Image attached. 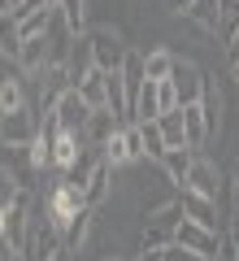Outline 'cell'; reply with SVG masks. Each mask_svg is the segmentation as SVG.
Segmentation results:
<instances>
[{"label":"cell","instance_id":"obj_3","mask_svg":"<svg viewBox=\"0 0 239 261\" xmlns=\"http://www.w3.org/2000/svg\"><path fill=\"white\" fill-rule=\"evenodd\" d=\"M87 39H92V53H96V70H109V74H118L122 65H126L130 48L122 44V35L113 27H96L87 31Z\"/></svg>","mask_w":239,"mask_h":261},{"label":"cell","instance_id":"obj_40","mask_svg":"<svg viewBox=\"0 0 239 261\" xmlns=\"http://www.w3.org/2000/svg\"><path fill=\"white\" fill-rule=\"evenodd\" d=\"M226 261H235V257H226Z\"/></svg>","mask_w":239,"mask_h":261},{"label":"cell","instance_id":"obj_36","mask_svg":"<svg viewBox=\"0 0 239 261\" xmlns=\"http://www.w3.org/2000/svg\"><path fill=\"white\" fill-rule=\"evenodd\" d=\"M104 261H130V257H104Z\"/></svg>","mask_w":239,"mask_h":261},{"label":"cell","instance_id":"obj_35","mask_svg":"<svg viewBox=\"0 0 239 261\" xmlns=\"http://www.w3.org/2000/svg\"><path fill=\"white\" fill-rule=\"evenodd\" d=\"M48 5H52V9H61V5H65V0H48Z\"/></svg>","mask_w":239,"mask_h":261},{"label":"cell","instance_id":"obj_12","mask_svg":"<svg viewBox=\"0 0 239 261\" xmlns=\"http://www.w3.org/2000/svg\"><path fill=\"white\" fill-rule=\"evenodd\" d=\"M178 200H183V214H187V222L218 231V200H209V196H196V192H183Z\"/></svg>","mask_w":239,"mask_h":261},{"label":"cell","instance_id":"obj_25","mask_svg":"<svg viewBox=\"0 0 239 261\" xmlns=\"http://www.w3.org/2000/svg\"><path fill=\"white\" fill-rule=\"evenodd\" d=\"M156 126H161V135H166V144H170V148H187L183 109H174V113H161V118H156Z\"/></svg>","mask_w":239,"mask_h":261},{"label":"cell","instance_id":"obj_10","mask_svg":"<svg viewBox=\"0 0 239 261\" xmlns=\"http://www.w3.org/2000/svg\"><path fill=\"white\" fill-rule=\"evenodd\" d=\"M122 126H126V122H122L113 109H96V113H92V122H87V130H83L87 148H109V140L118 135Z\"/></svg>","mask_w":239,"mask_h":261},{"label":"cell","instance_id":"obj_26","mask_svg":"<svg viewBox=\"0 0 239 261\" xmlns=\"http://www.w3.org/2000/svg\"><path fill=\"white\" fill-rule=\"evenodd\" d=\"M92 214H96V209H83V214H78V218H74V222L61 231V240H65V252H78V248H83L87 231H92Z\"/></svg>","mask_w":239,"mask_h":261},{"label":"cell","instance_id":"obj_24","mask_svg":"<svg viewBox=\"0 0 239 261\" xmlns=\"http://www.w3.org/2000/svg\"><path fill=\"white\" fill-rule=\"evenodd\" d=\"M26 109V87H22V79H5V87H0V113L9 118V113H22Z\"/></svg>","mask_w":239,"mask_h":261},{"label":"cell","instance_id":"obj_17","mask_svg":"<svg viewBox=\"0 0 239 261\" xmlns=\"http://www.w3.org/2000/svg\"><path fill=\"white\" fill-rule=\"evenodd\" d=\"M109 183H113V166H109V157H100V161H96V170H92V178H87V187H83L87 209H96L104 196H109Z\"/></svg>","mask_w":239,"mask_h":261},{"label":"cell","instance_id":"obj_30","mask_svg":"<svg viewBox=\"0 0 239 261\" xmlns=\"http://www.w3.org/2000/svg\"><path fill=\"white\" fill-rule=\"evenodd\" d=\"M226 57H230V65H239V31H235V39L226 44Z\"/></svg>","mask_w":239,"mask_h":261},{"label":"cell","instance_id":"obj_39","mask_svg":"<svg viewBox=\"0 0 239 261\" xmlns=\"http://www.w3.org/2000/svg\"><path fill=\"white\" fill-rule=\"evenodd\" d=\"M230 257H235V261H239V248H235V252H230Z\"/></svg>","mask_w":239,"mask_h":261},{"label":"cell","instance_id":"obj_1","mask_svg":"<svg viewBox=\"0 0 239 261\" xmlns=\"http://www.w3.org/2000/svg\"><path fill=\"white\" fill-rule=\"evenodd\" d=\"M83 209H87V196H83V187L57 174V183L48 187V196H44V218H48L52 226H61V231H65V226H70L74 218L83 214Z\"/></svg>","mask_w":239,"mask_h":261},{"label":"cell","instance_id":"obj_38","mask_svg":"<svg viewBox=\"0 0 239 261\" xmlns=\"http://www.w3.org/2000/svg\"><path fill=\"white\" fill-rule=\"evenodd\" d=\"M230 70H235V79H239V65H230Z\"/></svg>","mask_w":239,"mask_h":261},{"label":"cell","instance_id":"obj_32","mask_svg":"<svg viewBox=\"0 0 239 261\" xmlns=\"http://www.w3.org/2000/svg\"><path fill=\"white\" fill-rule=\"evenodd\" d=\"M192 5H196V0H170V9H174V13H187Z\"/></svg>","mask_w":239,"mask_h":261},{"label":"cell","instance_id":"obj_7","mask_svg":"<svg viewBox=\"0 0 239 261\" xmlns=\"http://www.w3.org/2000/svg\"><path fill=\"white\" fill-rule=\"evenodd\" d=\"M52 113L61 118V126H65V130H74V135H83V130H87V122H92V113H96V109H92V105L83 100V96H78V87H70V92H65L61 100L52 105Z\"/></svg>","mask_w":239,"mask_h":261},{"label":"cell","instance_id":"obj_9","mask_svg":"<svg viewBox=\"0 0 239 261\" xmlns=\"http://www.w3.org/2000/svg\"><path fill=\"white\" fill-rule=\"evenodd\" d=\"M0 130H5V144H9V148H31V144L39 140V122H35V113H31V109L9 113Z\"/></svg>","mask_w":239,"mask_h":261},{"label":"cell","instance_id":"obj_11","mask_svg":"<svg viewBox=\"0 0 239 261\" xmlns=\"http://www.w3.org/2000/svg\"><path fill=\"white\" fill-rule=\"evenodd\" d=\"M65 70H70V83L74 87L96 70V53H92V39H87V35L83 39H70V61H65Z\"/></svg>","mask_w":239,"mask_h":261},{"label":"cell","instance_id":"obj_23","mask_svg":"<svg viewBox=\"0 0 239 261\" xmlns=\"http://www.w3.org/2000/svg\"><path fill=\"white\" fill-rule=\"evenodd\" d=\"M183 222H187L183 200H170V205H161V209H152V214H148V226H156V231H178Z\"/></svg>","mask_w":239,"mask_h":261},{"label":"cell","instance_id":"obj_6","mask_svg":"<svg viewBox=\"0 0 239 261\" xmlns=\"http://www.w3.org/2000/svg\"><path fill=\"white\" fill-rule=\"evenodd\" d=\"M104 157H109V166H113V170H126V166H135L139 157H148V152H144V135H139L135 122H126V126H122L118 135L109 140Z\"/></svg>","mask_w":239,"mask_h":261},{"label":"cell","instance_id":"obj_16","mask_svg":"<svg viewBox=\"0 0 239 261\" xmlns=\"http://www.w3.org/2000/svg\"><path fill=\"white\" fill-rule=\"evenodd\" d=\"M78 96H83L92 109H109V70H92V74L78 83Z\"/></svg>","mask_w":239,"mask_h":261},{"label":"cell","instance_id":"obj_18","mask_svg":"<svg viewBox=\"0 0 239 261\" xmlns=\"http://www.w3.org/2000/svg\"><path fill=\"white\" fill-rule=\"evenodd\" d=\"M144 65H148V83H170L178 57L170 53V48H148V53H144Z\"/></svg>","mask_w":239,"mask_h":261},{"label":"cell","instance_id":"obj_31","mask_svg":"<svg viewBox=\"0 0 239 261\" xmlns=\"http://www.w3.org/2000/svg\"><path fill=\"white\" fill-rule=\"evenodd\" d=\"M230 244H235V248H239V209H235V214H230Z\"/></svg>","mask_w":239,"mask_h":261},{"label":"cell","instance_id":"obj_22","mask_svg":"<svg viewBox=\"0 0 239 261\" xmlns=\"http://www.w3.org/2000/svg\"><path fill=\"white\" fill-rule=\"evenodd\" d=\"M200 109H204V122H209V135H218V126H222V92H218V83H213V79H204Z\"/></svg>","mask_w":239,"mask_h":261},{"label":"cell","instance_id":"obj_20","mask_svg":"<svg viewBox=\"0 0 239 261\" xmlns=\"http://www.w3.org/2000/svg\"><path fill=\"white\" fill-rule=\"evenodd\" d=\"M57 18H61V27L74 39H83L87 35V0H65L61 9H57Z\"/></svg>","mask_w":239,"mask_h":261},{"label":"cell","instance_id":"obj_4","mask_svg":"<svg viewBox=\"0 0 239 261\" xmlns=\"http://www.w3.org/2000/svg\"><path fill=\"white\" fill-rule=\"evenodd\" d=\"M174 244L183 252H192V257H200V261H218L222 257V235L218 231H209V226H196V222H183L174 231Z\"/></svg>","mask_w":239,"mask_h":261},{"label":"cell","instance_id":"obj_13","mask_svg":"<svg viewBox=\"0 0 239 261\" xmlns=\"http://www.w3.org/2000/svg\"><path fill=\"white\" fill-rule=\"evenodd\" d=\"M183 192H196V196H209V200H218V166H213L209 157H196L192 178H187Z\"/></svg>","mask_w":239,"mask_h":261},{"label":"cell","instance_id":"obj_28","mask_svg":"<svg viewBox=\"0 0 239 261\" xmlns=\"http://www.w3.org/2000/svg\"><path fill=\"white\" fill-rule=\"evenodd\" d=\"M239 31V0H222V22H218V39L230 44Z\"/></svg>","mask_w":239,"mask_h":261},{"label":"cell","instance_id":"obj_27","mask_svg":"<svg viewBox=\"0 0 239 261\" xmlns=\"http://www.w3.org/2000/svg\"><path fill=\"white\" fill-rule=\"evenodd\" d=\"M135 126H139V135H144V152H148L152 161H161V157L170 152V144H166V135H161V126H156V122H135Z\"/></svg>","mask_w":239,"mask_h":261},{"label":"cell","instance_id":"obj_14","mask_svg":"<svg viewBox=\"0 0 239 261\" xmlns=\"http://www.w3.org/2000/svg\"><path fill=\"white\" fill-rule=\"evenodd\" d=\"M196 157H200V152H192V148H170L166 157H161V170L170 174V183L187 187V178H192V166H196Z\"/></svg>","mask_w":239,"mask_h":261},{"label":"cell","instance_id":"obj_29","mask_svg":"<svg viewBox=\"0 0 239 261\" xmlns=\"http://www.w3.org/2000/svg\"><path fill=\"white\" fill-rule=\"evenodd\" d=\"M44 9H52L48 0H22L18 9H9V13H5V18H9L13 27H22V22H26V18H35V13H44Z\"/></svg>","mask_w":239,"mask_h":261},{"label":"cell","instance_id":"obj_19","mask_svg":"<svg viewBox=\"0 0 239 261\" xmlns=\"http://www.w3.org/2000/svg\"><path fill=\"white\" fill-rule=\"evenodd\" d=\"M156 118H161V83H144V92H139V100H135L130 122H156Z\"/></svg>","mask_w":239,"mask_h":261},{"label":"cell","instance_id":"obj_34","mask_svg":"<svg viewBox=\"0 0 239 261\" xmlns=\"http://www.w3.org/2000/svg\"><path fill=\"white\" fill-rule=\"evenodd\" d=\"M18 5H22V0H5V13H9V9H18Z\"/></svg>","mask_w":239,"mask_h":261},{"label":"cell","instance_id":"obj_8","mask_svg":"<svg viewBox=\"0 0 239 261\" xmlns=\"http://www.w3.org/2000/svg\"><path fill=\"white\" fill-rule=\"evenodd\" d=\"M204 70L200 65H192V61H178L174 65V74H170V83H174V92H178V105H200V92H204Z\"/></svg>","mask_w":239,"mask_h":261},{"label":"cell","instance_id":"obj_33","mask_svg":"<svg viewBox=\"0 0 239 261\" xmlns=\"http://www.w3.org/2000/svg\"><path fill=\"white\" fill-rule=\"evenodd\" d=\"M230 200H235V209H239V170H235V183H230Z\"/></svg>","mask_w":239,"mask_h":261},{"label":"cell","instance_id":"obj_5","mask_svg":"<svg viewBox=\"0 0 239 261\" xmlns=\"http://www.w3.org/2000/svg\"><path fill=\"white\" fill-rule=\"evenodd\" d=\"M61 252H65L61 226H52L48 218L31 226V240H26V248H22V257H26V261H57Z\"/></svg>","mask_w":239,"mask_h":261},{"label":"cell","instance_id":"obj_15","mask_svg":"<svg viewBox=\"0 0 239 261\" xmlns=\"http://www.w3.org/2000/svg\"><path fill=\"white\" fill-rule=\"evenodd\" d=\"M183 126H187V148H192V152H200L204 144L213 140V135H209V122H204V109H200V105H187V109H183Z\"/></svg>","mask_w":239,"mask_h":261},{"label":"cell","instance_id":"obj_37","mask_svg":"<svg viewBox=\"0 0 239 261\" xmlns=\"http://www.w3.org/2000/svg\"><path fill=\"white\" fill-rule=\"evenodd\" d=\"M57 261H70V252H61V257H57Z\"/></svg>","mask_w":239,"mask_h":261},{"label":"cell","instance_id":"obj_2","mask_svg":"<svg viewBox=\"0 0 239 261\" xmlns=\"http://www.w3.org/2000/svg\"><path fill=\"white\" fill-rule=\"evenodd\" d=\"M31 192L22 187L18 196H13V205H5L0 209V235H5V248H26V240H31Z\"/></svg>","mask_w":239,"mask_h":261},{"label":"cell","instance_id":"obj_21","mask_svg":"<svg viewBox=\"0 0 239 261\" xmlns=\"http://www.w3.org/2000/svg\"><path fill=\"white\" fill-rule=\"evenodd\" d=\"M183 18H192L200 31H213V35H218V22H222V0H196V5L183 13Z\"/></svg>","mask_w":239,"mask_h":261}]
</instances>
